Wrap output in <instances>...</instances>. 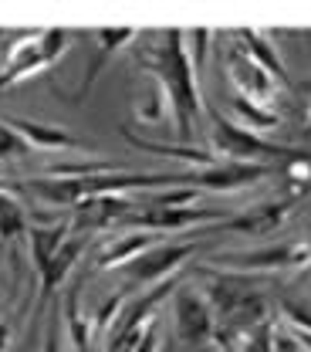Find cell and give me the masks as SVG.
<instances>
[{"label": "cell", "mask_w": 311, "mask_h": 352, "mask_svg": "<svg viewBox=\"0 0 311 352\" xmlns=\"http://www.w3.org/2000/svg\"><path fill=\"white\" fill-rule=\"evenodd\" d=\"M193 173V170H189ZM189 173H129V170H102V173L85 176H31V179H10L14 193H31L47 207H78L85 200L98 197H133L152 193V190H176V186H193Z\"/></svg>", "instance_id": "cell-1"}, {"label": "cell", "mask_w": 311, "mask_h": 352, "mask_svg": "<svg viewBox=\"0 0 311 352\" xmlns=\"http://www.w3.org/2000/svg\"><path fill=\"white\" fill-rule=\"evenodd\" d=\"M139 65L146 72L156 75V82L166 91L170 102V116H173V129H176L179 146H196V122L203 116V102H200V85H196V65L189 54V44L183 31H163L152 47H146L139 54Z\"/></svg>", "instance_id": "cell-2"}, {"label": "cell", "mask_w": 311, "mask_h": 352, "mask_svg": "<svg viewBox=\"0 0 311 352\" xmlns=\"http://www.w3.org/2000/svg\"><path fill=\"white\" fill-rule=\"evenodd\" d=\"M193 274L203 278V298L214 308L217 318V346L230 349L244 332L257 329L267 322V292L257 281V274H240V271H210L207 264L196 267Z\"/></svg>", "instance_id": "cell-3"}, {"label": "cell", "mask_w": 311, "mask_h": 352, "mask_svg": "<svg viewBox=\"0 0 311 352\" xmlns=\"http://www.w3.org/2000/svg\"><path fill=\"white\" fill-rule=\"evenodd\" d=\"M210 153L223 160H233V163H281V160H295L301 149L295 146H281V142H270L261 139L254 129H244V126H233L230 119L217 116L214 119V129H210Z\"/></svg>", "instance_id": "cell-4"}, {"label": "cell", "mask_w": 311, "mask_h": 352, "mask_svg": "<svg viewBox=\"0 0 311 352\" xmlns=\"http://www.w3.org/2000/svg\"><path fill=\"white\" fill-rule=\"evenodd\" d=\"M68 31H41V34H31V38H21L7 51V65L0 72V88H10L24 78H34L38 72L51 68L65 51H68Z\"/></svg>", "instance_id": "cell-5"}, {"label": "cell", "mask_w": 311, "mask_h": 352, "mask_svg": "<svg viewBox=\"0 0 311 352\" xmlns=\"http://www.w3.org/2000/svg\"><path fill=\"white\" fill-rule=\"evenodd\" d=\"M214 267H233L240 274H270V271H311V241H284L257 251H240V254H214Z\"/></svg>", "instance_id": "cell-6"}, {"label": "cell", "mask_w": 311, "mask_h": 352, "mask_svg": "<svg viewBox=\"0 0 311 352\" xmlns=\"http://www.w3.org/2000/svg\"><path fill=\"white\" fill-rule=\"evenodd\" d=\"M173 318H176L179 342L186 349L200 352V349H210L217 342V318H214V308L203 298L200 288L183 285L173 295Z\"/></svg>", "instance_id": "cell-7"}, {"label": "cell", "mask_w": 311, "mask_h": 352, "mask_svg": "<svg viewBox=\"0 0 311 352\" xmlns=\"http://www.w3.org/2000/svg\"><path fill=\"white\" fill-rule=\"evenodd\" d=\"M200 248V241H173V244H156L149 251H142L135 261H129L122 267V274H129V281L135 285H163L176 274L183 264L189 261Z\"/></svg>", "instance_id": "cell-8"}, {"label": "cell", "mask_w": 311, "mask_h": 352, "mask_svg": "<svg viewBox=\"0 0 311 352\" xmlns=\"http://www.w3.org/2000/svg\"><path fill=\"white\" fill-rule=\"evenodd\" d=\"M223 68H227L230 85H237L240 98H247L254 105H264V109H274V98H277L281 82L274 75H267L254 58H247L240 47H230L227 58H223Z\"/></svg>", "instance_id": "cell-9"}, {"label": "cell", "mask_w": 311, "mask_h": 352, "mask_svg": "<svg viewBox=\"0 0 311 352\" xmlns=\"http://www.w3.org/2000/svg\"><path fill=\"white\" fill-rule=\"evenodd\" d=\"M223 210H200V207H139L122 223H133V230H149V234H173L183 227H196L207 220H227Z\"/></svg>", "instance_id": "cell-10"}, {"label": "cell", "mask_w": 311, "mask_h": 352, "mask_svg": "<svg viewBox=\"0 0 311 352\" xmlns=\"http://www.w3.org/2000/svg\"><path fill=\"white\" fill-rule=\"evenodd\" d=\"M274 166L264 163H233V160H217L214 166L207 170H193L189 183L193 190H214V193H230V190H240V186H251L257 179L270 176Z\"/></svg>", "instance_id": "cell-11"}, {"label": "cell", "mask_w": 311, "mask_h": 352, "mask_svg": "<svg viewBox=\"0 0 311 352\" xmlns=\"http://www.w3.org/2000/svg\"><path fill=\"white\" fill-rule=\"evenodd\" d=\"M298 197H277V200H264V204H254L247 210H240L237 217L220 220L217 227L220 230H230V234H270L277 230L284 217L295 210Z\"/></svg>", "instance_id": "cell-12"}, {"label": "cell", "mask_w": 311, "mask_h": 352, "mask_svg": "<svg viewBox=\"0 0 311 352\" xmlns=\"http://www.w3.org/2000/svg\"><path fill=\"white\" fill-rule=\"evenodd\" d=\"M135 210V197H98V200H85L75 207V214L68 217L71 230L78 234H95L102 227H112V223H122Z\"/></svg>", "instance_id": "cell-13"}, {"label": "cell", "mask_w": 311, "mask_h": 352, "mask_svg": "<svg viewBox=\"0 0 311 352\" xmlns=\"http://www.w3.org/2000/svg\"><path fill=\"white\" fill-rule=\"evenodd\" d=\"M156 244H163V234H149V230H129V234H119V237H112L108 244H102L98 248V254H95V267H108V271H122L129 261H135L142 251H149V248H156Z\"/></svg>", "instance_id": "cell-14"}, {"label": "cell", "mask_w": 311, "mask_h": 352, "mask_svg": "<svg viewBox=\"0 0 311 352\" xmlns=\"http://www.w3.org/2000/svg\"><path fill=\"white\" fill-rule=\"evenodd\" d=\"M10 132L27 146V149H41V153H71V149H82V142L65 129H54L45 122H34V119H3Z\"/></svg>", "instance_id": "cell-15"}, {"label": "cell", "mask_w": 311, "mask_h": 352, "mask_svg": "<svg viewBox=\"0 0 311 352\" xmlns=\"http://www.w3.org/2000/svg\"><path fill=\"white\" fill-rule=\"evenodd\" d=\"M85 244H89V234L71 230V234L65 237V244L58 248V254L51 258V264H47L45 274H41V302H47L51 292L68 281V274L75 271V264L82 261V254H85Z\"/></svg>", "instance_id": "cell-16"}, {"label": "cell", "mask_w": 311, "mask_h": 352, "mask_svg": "<svg viewBox=\"0 0 311 352\" xmlns=\"http://www.w3.org/2000/svg\"><path fill=\"white\" fill-rule=\"evenodd\" d=\"M122 135L133 142L135 149L142 153H152V156H163V160H176V163H189L196 170H207L217 163V156L207 149V146H179V142H149V139H139L135 132L122 129Z\"/></svg>", "instance_id": "cell-17"}, {"label": "cell", "mask_w": 311, "mask_h": 352, "mask_svg": "<svg viewBox=\"0 0 311 352\" xmlns=\"http://www.w3.org/2000/svg\"><path fill=\"white\" fill-rule=\"evenodd\" d=\"M71 234V223L68 220H58V223H31L27 227V241H31V258H34V271L38 278L45 274V267L51 264V258L58 254V248L65 244V237Z\"/></svg>", "instance_id": "cell-18"}, {"label": "cell", "mask_w": 311, "mask_h": 352, "mask_svg": "<svg viewBox=\"0 0 311 352\" xmlns=\"http://www.w3.org/2000/svg\"><path fill=\"white\" fill-rule=\"evenodd\" d=\"M233 44L247 54V58H254L261 68H264L267 75H274L281 85H288V72H284V61H281V54H277V47L270 44V38L264 34H257V31H251V28H244V31H233Z\"/></svg>", "instance_id": "cell-19"}, {"label": "cell", "mask_w": 311, "mask_h": 352, "mask_svg": "<svg viewBox=\"0 0 311 352\" xmlns=\"http://www.w3.org/2000/svg\"><path fill=\"white\" fill-rule=\"evenodd\" d=\"M27 227H31V217L24 204L14 197L10 179H0V241H17L27 234Z\"/></svg>", "instance_id": "cell-20"}, {"label": "cell", "mask_w": 311, "mask_h": 352, "mask_svg": "<svg viewBox=\"0 0 311 352\" xmlns=\"http://www.w3.org/2000/svg\"><path fill=\"white\" fill-rule=\"evenodd\" d=\"M65 325H68V336H71L75 349L91 352V322H85V318L78 315V288H75V292L68 295V302H65Z\"/></svg>", "instance_id": "cell-21"}, {"label": "cell", "mask_w": 311, "mask_h": 352, "mask_svg": "<svg viewBox=\"0 0 311 352\" xmlns=\"http://www.w3.org/2000/svg\"><path fill=\"white\" fill-rule=\"evenodd\" d=\"M129 41H135V31L133 28H108V31H95V47H98V65H95V72L89 75V82L98 75V68H102V61L112 54V51H119V47H126Z\"/></svg>", "instance_id": "cell-22"}, {"label": "cell", "mask_w": 311, "mask_h": 352, "mask_svg": "<svg viewBox=\"0 0 311 352\" xmlns=\"http://www.w3.org/2000/svg\"><path fill=\"white\" fill-rule=\"evenodd\" d=\"M233 112L244 119V122H251L254 129H274L277 122H281V116L274 112V109H264V105H254V102H247V98H240V95H233Z\"/></svg>", "instance_id": "cell-23"}, {"label": "cell", "mask_w": 311, "mask_h": 352, "mask_svg": "<svg viewBox=\"0 0 311 352\" xmlns=\"http://www.w3.org/2000/svg\"><path fill=\"white\" fill-rule=\"evenodd\" d=\"M233 346H237L240 352H274V325H270V322H261L257 329L244 332ZM233 346H230V349H233Z\"/></svg>", "instance_id": "cell-24"}, {"label": "cell", "mask_w": 311, "mask_h": 352, "mask_svg": "<svg viewBox=\"0 0 311 352\" xmlns=\"http://www.w3.org/2000/svg\"><path fill=\"white\" fill-rule=\"evenodd\" d=\"M288 179H291V197H301L311 186V153H298L288 160Z\"/></svg>", "instance_id": "cell-25"}, {"label": "cell", "mask_w": 311, "mask_h": 352, "mask_svg": "<svg viewBox=\"0 0 311 352\" xmlns=\"http://www.w3.org/2000/svg\"><path fill=\"white\" fill-rule=\"evenodd\" d=\"M281 315L291 322V329L311 332V298H284L281 302Z\"/></svg>", "instance_id": "cell-26"}, {"label": "cell", "mask_w": 311, "mask_h": 352, "mask_svg": "<svg viewBox=\"0 0 311 352\" xmlns=\"http://www.w3.org/2000/svg\"><path fill=\"white\" fill-rule=\"evenodd\" d=\"M27 153V146L10 132V126L0 119V163H10V160H21Z\"/></svg>", "instance_id": "cell-27"}, {"label": "cell", "mask_w": 311, "mask_h": 352, "mask_svg": "<svg viewBox=\"0 0 311 352\" xmlns=\"http://www.w3.org/2000/svg\"><path fill=\"white\" fill-rule=\"evenodd\" d=\"M119 308H122V295H112L105 305L98 308V315L91 318V332H102L105 325H112V318L119 315Z\"/></svg>", "instance_id": "cell-28"}, {"label": "cell", "mask_w": 311, "mask_h": 352, "mask_svg": "<svg viewBox=\"0 0 311 352\" xmlns=\"http://www.w3.org/2000/svg\"><path fill=\"white\" fill-rule=\"evenodd\" d=\"M274 352H305L301 342L295 339V332H277L274 329Z\"/></svg>", "instance_id": "cell-29"}, {"label": "cell", "mask_w": 311, "mask_h": 352, "mask_svg": "<svg viewBox=\"0 0 311 352\" xmlns=\"http://www.w3.org/2000/svg\"><path fill=\"white\" fill-rule=\"evenodd\" d=\"M41 352H61V339H58L54 318H51V325H47V332H45V346H41Z\"/></svg>", "instance_id": "cell-30"}, {"label": "cell", "mask_w": 311, "mask_h": 352, "mask_svg": "<svg viewBox=\"0 0 311 352\" xmlns=\"http://www.w3.org/2000/svg\"><path fill=\"white\" fill-rule=\"evenodd\" d=\"M135 352H159V332H156V325L142 336V342L135 346Z\"/></svg>", "instance_id": "cell-31"}, {"label": "cell", "mask_w": 311, "mask_h": 352, "mask_svg": "<svg viewBox=\"0 0 311 352\" xmlns=\"http://www.w3.org/2000/svg\"><path fill=\"white\" fill-rule=\"evenodd\" d=\"M7 346H10V325L0 322V352H7Z\"/></svg>", "instance_id": "cell-32"}, {"label": "cell", "mask_w": 311, "mask_h": 352, "mask_svg": "<svg viewBox=\"0 0 311 352\" xmlns=\"http://www.w3.org/2000/svg\"><path fill=\"white\" fill-rule=\"evenodd\" d=\"M295 339L301 342V349L305 352H311V332H298V329H295Z\"/></svg>", "instance_id": "cell-33"}, {"label": "cell", "mask_w": 311, "mask_h": 352, "mask_svg": "<svg viewBox=\"0 0 311 352\" xmlns=\"http://www.w3.org/2000/svg\"><path fill=\"white\" fill-rule=\"evenodd\" d=\"M305 135L311 139V105H308V112H305Z\"/></svg>", "instance_id": "cell-34"}, {"label": "cell", "mask_w": 311, "mask_h": 352, "mask_svg": "<svg viewBox=\"0 0 311 352\" xmlns=\"http://www.w3.org/2000/svg\"><path fill=\"white\" fill-rule=\"evenodd\" d=\"M200 352H220V349H200Z\"/></svg>", "instance_id": "cell-35"}]
</instances>
